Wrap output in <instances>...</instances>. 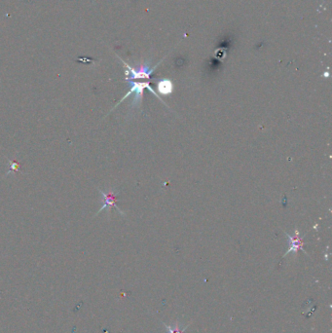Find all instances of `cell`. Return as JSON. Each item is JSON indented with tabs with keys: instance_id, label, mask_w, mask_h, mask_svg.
I'll return each mask as SVG.
<instances>
[{
	"instance_id": "6da1fadb",
	"label": "cell",
	"mask_w": 332,
	"mask_h": 333,
	"mask_svg": "<svg viewBox=\"0 0 332 333\" xmlns=\"http://www.w3.org/2000/svg\"><path fill=\"white\" fill-rule=\"evenodd\" d=\"M130 82V84H131V89H130V91L125 95V97L111 109V111L113 110L114 108H116L123 100H125L127 97H129V96L130 95H132V94H135V97H134V99H133V102H132V105H131V107L132 108H134V107H136V106H138L139 105V103L141 102V100H142V97H143V91L145 90V89H147L148 91H150L151 93H152L153 95L155 96V97H157V98H159L164 104H166L165 103V101H163V99L161 98V97H159L158 96V94L154 91V89H152V87L149 85V82H133V81H129Z\"/></svg>"
},
{
	"instance_id": "7a4b0ae2",
	"label": "cell",
	"mask_w": 332,
	"mask_h": 333,
	"mask_svg": "<svg viewBox=\"0 0 332 333\" xmlns=\"http://www.w3.org/2000/svg\"><path fill=\"white\" fill-rule=\"evenodd\" d=\"M122 63L124 64L125 67L127 68V70L125 72V74L127 76L126 80L127 81H132L134 79H150L151 74L154 72L155 69H157V67L160 65L161 62L153 68H150L148 65H143V66L139 67L138 69H134V68L130 67L128 64H126L123 61H122Z\"/></svg>"
},
{
	"instance_id": "3957f363",
	"label": "cell",
	"mask_w": 332,
	"mask_h": 333,
	"mask_svg": "<svg viewBox=\"0 0 332 333\" xmlns=\"http://www.w3.org/2000/svg\"><path fill=\"white\" fill-rule=\"evenodd\" d=\"M97 190H98V192L101 194V196H102V199H103V202H102V204H101V207H100V208L98 209V211L97 212V214L96 215H97V214H99L103 209H107V210H109L112 207H114V208H116V209L122 214V215H124V212L120 209V208H118V206L116 205V201H117V195H118V192H112V191H109L108 193H106V192H104V191H102V190H100L99 188H97Z\"/></svg>"
},
{
	"instance_id": "277c9868",
	"label": "cell",
	"mask_w": 332,
	"mask_h": 333,
	"mask_svg": "<svg viewBox=\"0 0 332 333\" xmlns=\"http://www.w3.org/2000/svg\"><path fill=\"white\" fill-rule=\"evenodd\" d=\"M286 235L289 237V241H290V249H289L288 251L284 254L283 257H286V256H287L288 254H290L291 252L296 253V252L299 251V250H302L305 254H308V253L306 252V250L303 249V246H304L303 239H304V237H300V235H299V231H298L297 229L295 230V235L291 236L289 233H286Z\"/></svg>"
},
{
	"instance_id": "5b68a950",
	"label": "cell",
	"mask_w": 332,
	"mask_h": 333,
	"mask_svg": "<svg viewBox=\"0 0 332 333\" xmlns=\"http://www.w3.org/2000/svg\"><path fill=\"white\" fill-rule=\"evenodd\" d=\"M174 91V84L169 79H162L158 83V92L163 96H169Z\"/></svg>"
},
{
	"instance_id": "8992f818",
	"label": "cell",
	"mask_w": 332,
	"mask_h": 333,
	"mask_svg": "<svg viewBox=\"0 0 332 333\" xmlns=\"http://www.w3.org/2000/svg\"><path fill=\"white\" fill-rule=\"evenodd\" d=\"M164 325H165V328H166L167 333H185V330L188 328L189 324L186 325L185 327L183 328H180V324L179 322H175L174 324H166L165 322H163Z\"/></svg>"
},
{
	"instance_id": "52a82bcc",
	"label": "cell",
	"mask_w": 332,
	"mask_h": 333,
	"mask_svg": "<svg viewBox=\"0 0 332 333\" xmlns=\"http://www.w3.org/2000/svg\"><path fill=\"white\" fill-rule=\"evenodd\" d=\"M21 169V165H20V163L19 162H17V161H10L9 162V171H8V173L6 174V176H8V174H10V173H17V172H19V170Z\"/></svg>"
}]
</instances>
